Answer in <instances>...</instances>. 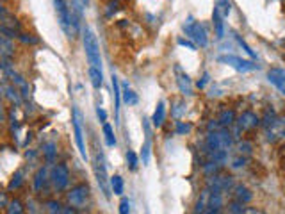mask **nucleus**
<instances>
[{"mask_svg": "<svg viewBox=\"0 0 285 214\" xmlns=\"http://www.w3.org/2000/svg\"><path fill=\"white\" fill-rule=\"evenodd\" d=\"M120 214H130V202H128V198H122V202H120Z\"/></svg>", "mask_w": 285, "mask_h": 214, "instance_id": "39", "label": "nucleus"}, {"mask_svg": "<svg viewBox=\"0 0 285 214\" xmlns=\"http://www.w3.org/2000/svg\"><path fill=\"white\" fill-rule=\"evenodd\" d=\"M236 38H237V42H239V45H240V46H242V48H244V50H246V52H248V54H250V56H252V58H255V54H253V50H252V48H250V46H248V45H246V43H244V42H242V40H240V38H239V36H236Z\"/></svg>", "mask_w": 285, "mask_h": 214, "instance_id": "45", "label": "nucleus"}, {"mask_svg": "<svg viewBox=\"0 0 285 214\" xmlns=\"http://www.w3.org/2000/svg\"><path fill=\"white\" fill-rule=\"evenodd\" d=\"M104 138H106L107 146H116V136H114V130L109 124H104Z\"/></svg>", "mask_w": 285, "mask_h": 214, "instance_id": "26", "label": "nucleus"}, {"mask_svg": "<svg viewBox=\"0 0 285 214\" xmlns=\"http://www.w3.org/2000/svg\"><path fill=\"white\" fill-rule=\"evenodd\" d=\"M72 125H74V136H75V143H77L78 152H80L82 159H88V152H86V143H84V128H82V114L77 107H74Z\"/></svg>", "mask_w": 285, "mask_h": 214, "instance_id": "4", "label": "nucleus"}, {"mask_svg": "<svg viewBox=\"0 0 285 214\" xmlns=\"http://www.w3.org/2000/svg\"><path fill=\"white\" fill-rule=\"evenodd\" d=\"M126 164H128V168H130L132 172L138 170L139 159H138V154H136L134 150H126Z\"/></svg>", "mask_w": 285, "mask_h": 214, "instance_id": "32", "label": "nucleus"}, {"mask_svg": "<svg viewBox=\"0 0 285 214\" xmlns=\"http://www.w3.org/2000/svg\"><path fill=\"white\" fill-rule=\"evenodd\" d=\"M56 143H46L45 146H43V156H45V159L48 160V162H54V159H56Z\"/></svg>", "mask_w": 285, "mask_h": 214, "instance_id": "31", "label": "nucleus"}, {"mask_svg": "<svg viewBox=\"0 0 285 214\" xmlns=\"http://www.w3.org/2000/svg\"><path fill=\"white\" fill-rule=\"evenodd\" d=\"M178 45L180 46H188L189 50H196V45L189 40H184V38H178Z\"/></svg>", "mask_w": 285, "mask_h": 214, "instance_id": "42", "label": "nucleus"}, {"mask_svg": "<svg viewBox=\"0 0 285 214\" xmlns=\"http://www.w3.org/2000/svg\"><path fill=\"white\" fill-rule=\"evenodd\" d=\"M224 18L221 16V12L218 11L216 8H214V14H212V22H214V30H216V36L220 38H223L224 36Z\"/></svg>", "mask_w": 285, "mask_h": 214, "instance_id": "20", "label": "nucleus"}, {"mask_svg": "<svg viewBox=\"0 0 285 214\" xmlns=\"http://www.w3.org/2000/svg\"><path fill=\"white\" fill-rule=\"evenodd\" d=\"M236 120H237L236 111H232V109H224V111H221L220 118H218V124H220L221 128H228L236 124Z\"/></svg>", "mask_w": 285, "mask_h": 214, "instance_id": "16", "label": "nucleus"}, {"mask_svg": "<svg viewBox=\"0 0 285 214\" xmlns=\"http://www.w3.org/2000/svg\"><path fill=\"white\" fill-rule=\"evenodd\" d=\"M242 214H266V212H264V210H260V209H256V207H244Z\"/></svg>", "mask_w": 285, "mask_h": 214, "instance_id": "44", "label": "nucleus"}, {"mask_svg": "<svg viewBox=\"0 0 285 214\" xmlns=\"http://www.w3.org/2000/svg\"><path fill=\"white\" fill-rule=\"evenodd\" d=\"M94 173H96V180L102 193L106 194V198H109L110 193H109V184H107V168L104 159L100 160V154H96V159H94Z\"/></svg>", "mask_w": 285, "mask_h": 214, "instance_id": "10", "label": "nucleus"}, {"mask_svg": "<svg viewBox=\"0 0 285 214\" xmlns=\"http://www.w3.org/2000/svg\"><path fill=\"white\" fill-rule=\"evenodd\" d=\"M236 124H237L239 132H248V130H253L255 127H258L260 118H258L253 111H244L239 114V118L236 120Z\"/></svg>", "mask_w": 285, "mask_h": 214, "instance_id": "9", "label": "nucleus"}, {"mask_svg": "<svg viewBox=\"0 0 285 214\" xmlns=\"http://www.w3.org/2000/svg\"><path fill=\"white\" fill-rule=\"evenodd\" d=\"M80 2H82V6H88V4H90V0H80Z\"/></svg>", "mask_w": 285, "mask_h": 214, "instance_id": "48", "label": "nucleus"}, {"mask_svg": "<svg viewBox=\"0 0 285 214\" xmlns=\"http://www.w3.org/2000/svg\"><path fill=\"white\" fill-rule=\"evenodd\" d=\"M234 200L239 204H242V206H246V204L252 202V198H253V193L252 191L246 188L244 184H237L234 186Z\"/></svg>", "mask_w": 285, "mask_h": 214, "instance_id": "13", "label": "nucleus"}, {"mask_svg": "<svg viewBox=\"0 0 285 214\" xmlns=\"http://www.w3.org/2000/svg\"><path fill=\"white\" fill-rule=\"evenodd\" d=\"M88 196H90V186L77 184L66 194V200H68L70 206L75 207V209H82V207L86 206V202H88Z\"/></svg>", "mask_w": 285, "mask_h": 214, "instance_id": "5", "label": "nucleus"}, {"mask_svg": "<svg viewBox=\"0 0 285 214\" xmlns=\"http://www.w3.org/2000/svg\"><path fill=\"white\" fill-rule=\"evenodd\" d=\"M96 116L100 118V122H102V124H106V122H107V112H106V109H104V107H100V106L96 107Z\"/></svg>", "mask_w": 285, "mask_h": 214, "instance_id": "43", "label": "nucleus"}, {"mask_svg": "<svg viewBox=\"0 0 285 214\" xmlns=\"http://www.w3.org/2000/svg\"><path fill=\"white\" fill-rule=\"evenodd\" d=\"M207 82H208V74H205L204 78H202V80L198 82V88H205V84H207Z\"/></svg>", "mask_w": 285, "mask_h": 214, "instance_id": "46", "label": "nucleus"}, {"mask_svg": "<svg viewBox=\"0 0 285 214\" xmlns=\"http://www.w3.org/2000/svg\"><path fill=\"white\" fill-rule=\"evenodd\" d=\"M234 138L228 132V128H218V130H208L207 138H205V150L208 154L216 152H228L232 148Z\"/></svg>", "mask_w": 285, "mask_h": 214, "instance_id": "1", "label": "nucleus"}, {"mask_svg": "<svg viewBox=\"0 0 285 214\" xmlns=\"http://www.w3.org/2000/svg\"><path fill=\"white\" fill-rule=\"evenodd\" d=\"M221 162H216V160H208L207 164L204 166V172H205V175H208V177H212V175H218V172L221 170Z\"/></svg>", "mask_w": 285, "mask_h": 214, "instance_id": "27", "label": "nucleus"}, {"mask_svg": "<svg viewBox=\"0 0 285 214\" xmlns=\"http://www.w3.org/2000/svg\"><path fill=\"white\" fill-rule=\"evenodd\" d=\"M110 190H112L114 194H118V196L123 194V191H125V182H123V178L120 177V175L110 177Z\"/></svg>", "mask_w": 285, "mask_h": 214, "instance_id": "22", "label": "nucleus"}, {"mask_svg": "<svg viewBox=\"0 0 285 214\" xmlns=\"http://www.w3.org/2000/svg\"><path fill=\"white\" fill-rule=\"evenodd\" d=\"M112 91H114V112H116V122L120 120V104H122V91H120V80L112 74Z\"/></svg>", "mask_w": 285, "mask_h": 214, "instance_id": "17", "label": "nucleus"}, {"mask_svg": "<svg viewBox=\"0 0 285 214\" xmlns=\"http://www.w3.org/2000/svg\"><path fill=\"white\" fill-rule=\"evenodd\" d=\"M82 42H84V52L88 62L93 68H100L102 70V58H100V45H98V40L94 36V32L90 27H84L82 29Z\"/></svg>", "mask_w": 285, "mask_h": 214, "instance_id": "2", "label": "nucleus"}, {"mask_svg": "<svg viewBox=\"0 0 285 214\" xmlns=\"http://www.w3.org/2000/svg\"><path fill=\"white\" fill-rule=\"evenodd\" d=\"M276 122H278V116L274 114V111H266L264 120H262V125H264V128L273 127V125L276 124Z\"/></svg>", "mask_w": 285, "mask_h": 214, "instance_id": "34", "label": "nucleus"}, {"mask_svg": "<svg viewBox=\"0 0 285 214\" xmlns=\"http://www.w3.org/2000/svg\"><path fill=\"white\" fill-rule=\"evenodd\" d=\"M207 188L221 191V193H226V191L234 190V178L230 175H212L207 182Z\"/></svg>", "mask_w": 285, "mask_h": 214, "instance_id": "11", "label": "nucleus"}, {"mask_svg": "<svg viewBox=\"0 0 285 214\" xmlns=\"http://www.w3.org/2000/svg\"><path fill=\"white\" fill-rule=\"evenodd\" d=\"M48 180H50L48 168H46V166H41V168L36 172V177H34V191H38V193L43 191Z\"/></svg>", "mask_w": 285, "mask_h": 214, "instance_id": "15", "label": "nucleus"}, {"mask_svg": "<svg viewBox=\"0 0 285 214\" xmlns=\"http://www.w3.org/2000/svg\"><path fill=\"white\" fill-rule=\"evenodd\" d=\"M228 210H230V214H242V210H244V206L234 200V202L228 206Z\"/></svg>", "mask_w": 285, "mask_h": 214, "instance_id": "37", "label": "nucleus"}, {"mask_svg": "<svg viewBox=\"0 0 285 214\" xmlns=\"http://www.w3.org/2000/svg\"><path fill=\"white\" fill-rule=\"evenodd\" d=\"M216 9L221 12V16L226 18L228 14H230V11H232V2H230V0H218Z\"/></svg>", "mask_w": 285, "mask_h": 214, "instance_id": "28", "label": "nucleus"}, {"mask_svg": "<svg viewBox=\"0 0 285 214\" xmlns=\"http://www.w3.org/2000/svg\"><path fill=\"white\" fill-rule=\"evenodd\" d=\"M142 125H144V132H146V140L141 148V159L142 164H148L150 162V156H152V138H150V125H148V120H142Z\"/></svg>", "mask_w": 285, "mask_h": 214, "instance_id": "14", "label": "nucleus"}, {"mask_svg": "<svg viewBox=\"0 0 285 214\" xmlns=\"http://www.w3.org/2000/svg\"><path fill=\"white\" fill-rule=\"evenodd\" d=\"M46 206H48L50 214H62V206L59 202H56V200H50Z\"/></svg>", "mask_w": 285, "mask_h": 214, "instance_id": "35", "label": "nucleus"}, {"mask_svg": "<svg viewBox=\"0 0 285 214\" xmlns=\"http://www.w3.org/2000/svg\"><path fill=\"white\" fill-rule=\"evenodd\" d=\"M6 96H8L9 100H11L12 104H16V106H20L22 104V95H20V91L16 90L14 86H8L6 88Z\"/></svg>", "mask_w": 285, "mask_h": 214, "instance_id": "25", "label": "nucleus"}, {"mask_svg": "<svg viewBox=\"0 0 285 214\" xmlns=\"http://www.w3.org/2000/svg\"><path fill=\"white\" fill-rule=\"evenodd\" d=\"M54 8H56L57 22L61 25V29L72 36V32H70V8L66 4V0H54Z\"/></svg>", "mask_w": 285, "mask_h": 214, "instance_id": "8", "label": "nucleus"}, {"mask_svg": "<svg viewBox=\"0 0 285 214\" xmlns=\"http://www.w3.org/2000/svg\"><path fill=\"white\" fill-rule=\"evenodd\" d=\"M208 209V190L205 188L202 193H200L198 200H196V206H194V214H202Z\"/></svg>", "mask_w": 285, "mask_h": 214, "instance_id": "19", "label": "nucleus"}, {"mask_svg": "<svg viewBox=\"0 0 285 214\" xmlns=\"http://www.w3.org/2000/svg\"><path fill=\"white\" fill-rule=\"evenodd\" d=\"M246 162H248V157L237 156L236 159L232 160V168L234 170H239V168H242V166H246Z\"/></svg>", "mask_w": 285, "mask_h": 214, "instance_id": "36", "label": "nucleus"}, {"mask_svg": "<svg viewBox=\"0 0 285 214\" xmlns=\"http://www.w3.org/2000/svg\"><path fill=\"white\" fill-rule=\"evenodd\" d=\"M202 214H220V209H212V207H208V209Z\"/></svg>", "mask_w": 285, "mask_h": 214, "instance_id": "47", "label": "nucleus"}, {"mask_svg": "<svg viewBox=\"0 0 285 214\" xmlns=\"http://www.w3.org/2000/svg\"><path fill=\"white\" fill-rule=\"evenodd\" d=\"M18 40L20 42H24V43H28V45H36L38 43V38H32L30 34H18Z\"/></svg>", "mask_w": 285, "mask_h": 214, "instance_id": "40", "label": "nucleus"}, {"mask_svg": "<svg viewBox=\"0 0 285 214\" xmlns=\"http://www.w3.org/2000/svg\"><path fill=\"white\" fill-rule=\"evenodd\" d=\"M164 118H166V106H164V102H159L157 107H155L154 116H152V124H154V127H162Z\"/></svg>", "mask_w": 285, "mask_h": 214, "instance_id": "18", "label": "nucleus"}, {"mask_svg": "<svg viewBox=\"0 0 285 214\" xmlns=\"http://www.w3.org/2000/svg\"><path fill=\"white\" fill-rule=\"evenodd\" d=\"M90 78H91V84H93V88H96V90H100L104 84V75H102V70L100 68H93V66H90Z\"/></svg>", "mask_w": 285, "mask_h": 214, "instance_id": "21", "label": "nucleus"}, {"mask_svg": "<svg viewBox=\"0 0 285 214\" xmlns=\"http://www.w3.org/2000/svg\"><path fill=\"white\" fill-rule=\"evenodd\" d=\"M268 77H269V80H278V82L285 84V70H280V68H273V70H269Z\"/></svg>", "mask_w": 285, "mask_h": 214, "instance_id": "33", "label": "nucleus"}, {"mask_svg": "<svg viewBox=\"0 0 285 214\" xmlns=\"http://www.w3.org/2000/svg\"><path fill=\"white\" fill-rule=\"evenodd\" d=\"M24 204L18 200V198H12L8 202V209H6V214H24Z\"/></svg>", "mask_w": 285, "mask_h": 214, "instance_id": "24", "label": "nucleus"}, {"mask_svg": "<svg viewBox=\"0 0 285 214\" xmlns=\"http://www.w3.org/2000/svg\"><path fill=\"white\" fill-rule=\"evenodd\" d=\"M175 107H176V109H173V116L178 120L180 116L186 112V102H175Z\"/></svg>", "mask_w": 285, "mask_h": 214, "instance_id": "38", "label": "nucleus"}, {"mask_svg": "<svg viewBox=\"0 0 285 214\" xmlns=\"http://www.w3.org/2000/svg\"><path fill=\"white\" fill-rule=\"evenodd\" d=\"M184 30L188 34V38H191L192 43L198 46H207L208 43V38H207V29H205L204 24H200V22H194L192 18H189L188 24H184Z\"/></svg>", "mask_w": 285, "mask_h": 214, "instance_id": "3", "label": "nucleus"}, {"mask_svg": "<svg viewBox=\"0 0 285 214\" xmlns=\"http://www.w3.org/2000/svg\"><path fill=\"white\" fill-rule=\"evenodd\" d=\"M24 184V172L22 170H18L14 175H12V178H11V182H9V191H12V190H18L20 186Z\"/></svg>", "mask_w": 285, "mask_h": 214, "instance_id": "29", "label": "nucleus"}, {"mask_svg": "<svg viewBox=\"0 0 285 214\" xmlns=\"http://www.w3.org/2000/svg\"><path fill=\"white\" fill-rule=\"evenodd\" d=\"M175 74H176V86H178L180 93L186 96H191L192 95V82L189 75L186 72H182L180 66H175Z\"/></svg>", "mask_w": 285, "mask_h": 214, "instance_id": "12", "label": "nucleus"}, {"mask_svg": "<svg viewBox=\"0 0 285 214\" xmlns=\"http://www.w3.org/2000/svg\"><path fill=\"white\" fill-rule=\"evenodd\" d=\"M252 150H253V144L250 143V141H240V143L237 144V154H239V156L250 157L252 156Z\"/></svg>", "mask_w": 285, "mask_h": 214, "instance_id": "30", "label": "nucleus"}, {"mask_svg": "<svg viewBox=\"0 0 285 214\" xmlns=\"http://www.w3.org/2000/svg\"><path fill=\"white\" fill-rule=\"evenodd\" d=\"M50 182L54 184L56 191H64L70 184V172L64 164H54L50 170Z\"/></svg>", "mask_w": 285, "mask_h": 214, "instance_id": "6", "label": "nucleus"}, {"mask_svg": "<svg viewBox=\"0 0 285 214\" xmlns=\"http://www.w3.org/2000/svg\"><path fill=\"white\" fill-rule=\"evenodd\" d=\"M176 132H178V134H188V132H191V124L176 122Z\"/></svg>", "mask_w": 285, "mask_h": 214, "instance_id": "41", "label": "nucleus"}, {"mask_svg": "<svg viewBox=\"0 0 285 214\" xmlns=\"http://www.w3.org/2000/svg\"><path fill=\"white\" fill-rule=\"evenodd\" d=\"M218 61L224 62V64L234 66V68H236V70H239V72L258 70V64H255L253 61H244V59L237 58V56H220V58H218Z\"/></svg>", "mask_w": 285, "mask_h": 214, "instance_id": "7", "label": "nucleus"}, {"mask_svg": "<svg viewBox=\"0 0 285 214\" xmlns=\"http://www.w3.org/2000/svg\"><path fill=\"white\" fill-rule=\"evenodd\" d=\"M123 102H126L128 106H136L138 104V95H136L134 91L130 90V86H128V82L123 84Z\"/></svg>", "mask_w": 285, "mask_h": 214, "instance_id": "23", "label": "nucleus"}]
</instances>
